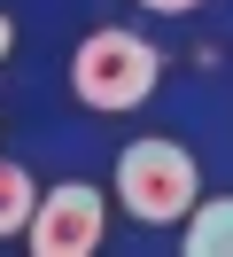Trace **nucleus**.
Wrapping results in <instances>:
<instances>
[{"label": "nucleus", "mask_w": 233, "mask_h": 257, "mask_svg": "<svg viewBox=\"0 0 233 257\" xmlns=\"http://www.w3.org/2000/svg\"><path fill=\"white\" fill-rule=\"evenodd\" d=\"M101 234H109V203L93 179H62L31 210V249L39 257H86V249H101Z\"/></svg>", "instance_id": "3"}, {"label": "nucleus", "mask_w": 233, "mask_h": 257, "mask_svg": "<svg viewBox=\"0 0 233 257\" xmlns=\"http://www.w3.org/2000/svg\"><path fill=\"white\" fill-rule=\"evenodd\" d=\"M186 257H233V195L186 210Z\"/></svg>", "instance_id": "4"}, {"label": "nucleus", "mask_w": 233, "mask_h": 257, "mask_svg": "<svg viewBox=\"0 0 233 257\" xmlns=\"http://www.w3.org/2000/svg\"><path fill=\"white\" fill-rule=\"evenodd\" d=\"M117 203L140 226H179L202 203V172H194V156L179 141H132L117 156Z\"/></svg>", "instance_id": "2"}, {"label": "nucleus", "mask_w": 233, "mask_h": 257, "mask_svg": "<svg viewBox=\"0 0 233 257\" xmlns=\"http://www.w3.org/2000/svg\"><path fill=\"white\" fill-rule=\"evenodd\" d=\"M31 172H16V164H0V234H16V226H31Z\"/></svg>", "instance_id": "5"}, {"label": "nucleus", "mask_w": 233, "mask_h": 257, "mask_svg": "<svg viewBox=\"0 0 233 257\" xmlns=\"http://www.w3.org/2000/svg\"><path fill=\"white\" fill-rule=\"evenodd\" d=\"M155 78H163V55L140 32H117V24L86 32L78 55H70V94L86 101V109H140V101L155 94Z\"/></svg>", "instance_id": "1"}, {"label": "nucleus", "mask_w": 233, "mask_h": 257, "mask_svg": "<svg viewBox=\"0 0 233 257\" xmlns=\"http://www.w3.org/2000/svg\"><path fill=\"white\" fill-rule=\"evenodd\" d=\"M140 8H155V16H186V8H202V0H140Z\"/></svg>", "instance_id": "6"}, {"label": "nucleus", "mask_w": 233, "mask_h": 257, "mask_svg": "<svg viewBox=\"0 0 233 257\" xmlns=\"http://www.w3.org/2000/svg\"><path fill=\"white\" fill-rule=\"evenodd\" d=\"M8 47H16V24H8V16H0V63H8Z\"/></svg>", "instance_id": "7"}]
</instances>
